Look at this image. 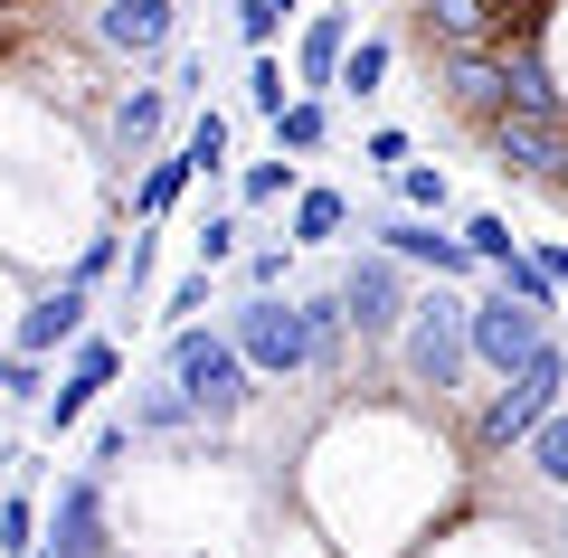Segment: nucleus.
<instances>
[{"label":"nucleus","mask_w":568,"mask_h":558,"mask_svg":"<svg viewBox=\"0 0 568 558\" xmlns=\"http://www.w3.org/2000/svg\"><path fill=\"white\" fill-rule=\"evenodd\" d=\"M323 142H332V104H323V95H294V104H284V114H275V152L313 161V152H323Z\"/></svg>","instance_id":"obj_20"},{"label":"nucleus","mask_w":568,"mask_h":558,"mask_svg":"<svg viewBox=\"0 0 568 558\" xmlns=\"http://www.w3.org/2000/svg\"><path fill=\"white\" fill-rule=\"evenodd\" d=\"M559 388H568V351H559V341H540V359H530V369H511V379L493 388L474 445H484V455H521V445L559 417Z\"/></svg>","instance_id":"obj_3"},{"label":"nucleus","mask_w":568,"mask_h":558,"mask_svg":"<svg viewBox=\"0 0 568 558\" xmlns=\"http://www.w3.org/2000/svg\"><path fill=\"white\" fill-rule=\"evenodd\" d=\"M332 294H342V322H351L361 341H398L407 313H417V284H407V265L379 256V246H361V256L332 275Z\"/></svg>","instance_id":"obj_5"},{"label":"nucleus","mask_w":568,"mask_h":558,"mask_svg":"<svg viewBox=\"0 0 568 558\" xmlns=\"http://www.w3.org/2000/svg\"><path fill=\"white\" fill-rule=\"evenodd\" d=\"M436 77H446V104H455L465 123H503V114H511V67H503V48L436 58Z\"/></svg>","instance_id":"obj_13"},{"label":"nucleus","mask_w":568,"mask_h":558,"mask_svg":"<svg viewBox=\"0 0 568 558\" xmlns=\"http://www.w3.org/2000/svg\"><path fill=\"white\" fill-rule=\"evenodd\" d=\"M493 284H503L511 303H530V313H540V322H559V284L540 275V256H530V246H521V256H511V265H503V275H493Z\"/></svg>","instance_id":"obj_27"},{"label":"nucleus","mask_w":568,"mask_h":558,"mask_svg":"<svg viewBox=\"0 0 568 558\" xmlns=\"http://www.w3.org/2000/svg\"><path fill=\"white\" fill-rule=\"evenodd\" d=\"M398 209H407V219H446V209H455V180L436 171V161H407V171H398Z\"/></svg>","instance_id":"obj_26"},{"label":"nucleus","mask_w":568,"mask_h":558,"mask_svg":"<svg viewBox=\"0 0 568 558\" xmlns=\"http://www.w3.org/2000/svg\"><path fill=\"white\" fill-rule=\"evenodd\" d=\"M342 227H351V200L323 190V180H304V190H294V227H284V246H332Z\"/></svg>","instance_id":"obj_17"},{"label":"nucleus","mask_w":568,"mask_h":558,"mask_svg":"<svg viewBox=\"0 0 568 558\" xmlns=\"http://www.w3.org/2000/svg\"><path fill=\"white\" fill-rule=\"evenodd\" d=\"M85 322H95V294L58 275V284H48V294H39V303H29V313H20V322H10V351H20V359L77 351V341H85Z\"/></svg>","instance_id":"obj_10"},{"label":"nucleus","mask_w":568,"mask_h":558,"mask_svg":"<svg viewBox=\"0 0 568 558\" xmlns=\"http://www.w3.org/2000/svg\"><path fill=\"white\" fill-rule=\"evenodd\" d=\"M455 237L474 246V265H484V275H503V265L521 256V237H511V219H503V209H474V219L455 227Z\"/></svg>","instance_id":"obj_25"},{"label":"nucleus","mask_w":568,"mask_h":558,"mask_svg":"<svg viewBox=\"0 0 568 558\" xmlns=\"http://www.w3.org/2000/svg\"><path fill=\"white\" fill-rule=\"evenodd\" d=\"M114 501H104V474H58L48 493V530H39V558H114Z\"/></svg>","instance_id":"obj_6"},{"label":"nucleus","mask_w":568,"mask_h":558,"mask_svg":"<svg viewBox=\"0 0 568 558\" xmlns=\"http://www.w3.org/2000/svg\"><path fill=\"white\" fill-rule=\"evenodd\" d=\"M474 303L455 294V284H436V294H417V313H407V332H398V359H407V388L417 398H465V379H474Z\"/></svg>","instance_id":"obj_2"},{"label":"nucleus","mask_w":568,"mask_h":558,"mask_svg":"<svg viewBox=\"0 0 568 558\" xmlns=\"http://www.w3.org/2000/svg\"><path fill=\"white\" fill-rule=\"evenodd\" d=\"M123 265V237H85L77 256H67V284H85V294H104V275Z\"/></svg>","instance_id":"obj_34"},{"label":"nucleus","mask_w":568,"mask_h":558,"mask_svg":"<svg viewBox=\"0 0 568 558\" xmlns=\"http://www.w3.org/2000/svg\"><path fill=\"white\" fill-rule=\"evenodd\" d=\"M181 161H190L200 180H219V171H227V114H219V104H209V114H190V133H181Z\"/></svg>","instance_id":"obj_28"},{"label":"nucleus","mask_w":568,"mask_h":558,"mask_svg":"<svg viewBox=\"0 0 568 558\" xmlns=\"http://www.w3.org/2000/svg\"><path fill=\"white\" fill-rule=\"evenodd\" d=\"M227 341H237V359L256 369V379H313L304 303H284V294H246L237 313H227Z\"/></svg>","instance_id":"obj_4"},{"label":"nucleus","mask_w":568,"mask_h":558,"mask_svg":"<svg viewBox=\"0 0 568 558\" xmlns=\"http://www.w3.org/2000/svg\"><path fill=\"white\" fill-rule=\"evenodd\" d=\"M388 67H398V48L379 39V29H369V39H351V58H342V85H332V95H351V104H369L388 85Z\"/></svg>","instance_id":"obj_21"},{"label":"nucleus","mask_w":568,"mask_h":558,"mask_svg":"<svg viewBox=\"0 0 568 558\" xmlns=\"http://www.w3.org/2000/svg\"><path fill=\"white\" fill-rule=\"evenodd\" d=\"M0 407H48V359H0Z\"/></svg>","instance_id":"obj_33"},{"label":"nucleus","mask_w":568,"mask_h":558,"mask_svg":"<svg viewBox=\"0 0 568 558\" xmlns=\"http://www.w3.org/2000/svg\"><path fill=\"white\" fill-rule=\"evenodd\" d=\"M114 379H123V341H114V332H85L77 351H67L58 388H48L39 426H48V436H77V426H85V407H95V388H114Z\"/></svg>","instance_id":"obj_8"},{"label":"nucleus","mask_w":568,"mask_h":558,"mask_svg":"<svg viewBox=\"0 0 568 558\" xmlns=\"http://www.w3.org/2000/svg\"><path fill=\"white\" fill-rule=\"evenodd\" d=\"M162 123H171V85H133V95L114 104V152H123V161L152 152V142H162Z\"/></svg>","instance_id":"obj_18"},{"label":"nucleus","mask_w":568,"mask_h":558,"mask_svg":"<svg viewBox=\"0 0 568 558\" xmlns=\"http://www.w3.org/2000/svg\"><path fill=\"white\" fill-rule=\"evenodd\" d=\"M294 190H304V180H294V161H284V152H265V161H246V171H237V209H284Z\"/></svg>","instance_id":"obj_24"},{"label":"nucleus","mask_w":568,"mask_h":558,"mask_svg":"<svg viewBox=\"0 0 568 558\" xmlns=\"http://www.w3.org/2000/svg\"><path fill=\"white\" fill-rule=\"evenodd\" d=\"M200 303H209V265H190V275H181V284H171V294H162V322H171V332H181V322L200 313Z\"/></svg>","instance_id":"obj_37"},{"label":"nucleus","mask_w":568,"mask_h":558,"mask_svg":"<svg viewBox=\"0 0 568 558\" xmlns=\"http://www.w3.org/2000/svg\"><path fill=\"white\" fill-rule=\"evenodd\" d=\"M304 332H313V379H332L342 369V351H351V322H342V294H304Z\"/></svg>","instance_id":"obj_19"},{"label":"nucleus","mask_w":568,"mask_h":558,"mask_svg":"<svg viewBox=\"0 0 568 558\" xmlns=\"http://www.w3.org/2000/svg\"><path fill=\"white\" fill-rule=\"evenodd\" d=\"M133 445H142V436H133V417H104V426H95V445H85V474H123V455H133Z\"/></svg>","instance_id":"obj_35"},{"label":"nucleus","mask_w":568,"mask_h":558,"mask_svg":"<svg viewBox=\"0 0 568 558\" xmlns=\"http://www.w3.org/2000/svg\"><path fill=\"white\" fill-rule=\"evenodd\" d=\"M237 237H246V219L237 209H200V227H190V246H200V265L219 275V265H237Z\"/></svg>","instance_id":"obj_29"},{"label":"nucleus","mask_w":568,"mask_h":558,"mask_svg":"<svg viewBox=\"0 0 568 558\" xmlns=\"http://www.w3.org/2000/svg\"><path fill=\"white\" fill-rule=\"evenodd\" d=\"M294 10H304V0H237V39H246V58H265V48H275V29L294 20Z\"/></svg>","instance_id":"obj_32"},{"label":"nucleus","mask_w":568,"mask_h":558,"mask_svg":"<svg viewBox=\"0 0 568 558\" xmlns=\"http://www.w3.org/2000/svg\"><path fill=\"white\" fill-rule=\"evenodd\" d=\"M474 369H493V379H511V369H530V359H540V341H549V322L530 313V303H511L503 284H493V294H474Z\"/></svg>","instance_id":"obj_7"},{"label":"nucleus","mask_w":568,"mask_h":558,"mask_svg":"<svg viewBox=\"0 0 568 558\" xmlns=\"http://www.w3.org/2000/svg\"><path fill=\"white\" fill-rule=\"evenodd\" d=\"M351 58V10H313L304 39H294V95H332Z\"/></svg>","instance_id":"obj_14"},{"label":"nucleus","mask_w":568,"mask_h":558,"mask_svg":"<svg viewBox=\"0 0 568 558\" xmlns=\"http://www.w3.org/2000/svg\"><path fill=\"white\" fill-rule=\"evenodd\" d=\"M426 39H436V58H465V48H493V29H503V0H417Z\"/></svg>","instance_id":"obj_15"},{"label":"nucleus","mask_w":568,"mask_h":558,"mask_svg":"<svg viewBox=\"0 0 568 558\" xmlns=\"http://www.w3.org/2000/svg\"><path fill=\"white\" fill-rule=\"evenodd\" d=\"M162 379L190 398L200 436H209V426H237L246 398H256V369L237 359V341H227V332H200V322H181V332L162 341Z\"/></svg>","instance_id":"obj_1"},{"label":"nucleus","mask_w":568,"mask_h":558,"mask_svg":"<svg viewBox=\"0 0 568 558\" xmlns=\"http://www.w3.org/2000/svg\"><path fill=\"white\" fill-rule=\"evenodd\" d=\"M530 256H540V275L559 284V303H568V246H530Z\"/></svg>","instance_id":"obj_39"},{"label":"nucleus","mask_w":568,"mask_h":558,"mask_svg":"<svg viewBox=\"0 0 568 558\" xmlns=\"http://www.w3.org/2000/svg\"><path fill=\"white\" fill-rule=\"evenodd\" d=\"M484 152H493V171H511V180H568V114L559 123L503 114V123H484Z\"/></svg>","instance_id":"obj_11"},{"label":"nucleus","mask_w":568,"mask_h":558,"mask_svg":"<svg viewBox=\"0 0 568 558\" xmlns=\"http://www.w3.org/2000/svg\"><path fill=\"white\" fill-rule=\"evenodd\" d=\"M369 237H379V256H398L407 275H436V284H465V275H484L465 237H446L436 219H407V209H398V219H369Z\"/></svg>","instance_id":"obj_9"},{"label":"nucleus","mask_w":568,"mask_h":558,"mask_svg":"<svg viewBox=\"0 0 568 558\" xmlns=\"http://www.w3.org/2000/svg\"><path fill=\"white\" fill-rule=\"evenodd\" d=\"M559 539H568V511H559Z\"/></svg>","instance_id":"obj_40"},{"label":"nucleus","mask_w":568,"mask_h":558,"mask_svg":"<svg viewBox=\"0 0 568 558\" xmlns=\"http://www.w3.org/2000/svg\"><path fill=\"white\" fill-rule=\"evenodd\" d=\"M133 436H200V417H190V398H181L171 379H152V388L133 398Z\"/></svg>","instance_id":"obj_23"},{"label":"nucleus","mask_w":568,"mask_h":558,"mask_svg":"<svg viewBox=\"0 0 568 558\" xmlns=\"http://www.w3.org/2000/svg\"><path fill=\"white\" fill-rule=\"evenodd\" d=\"M237 275H246V294H275V284H284V246H256Z\"/></svg>","instance_id":"obj_38"},{"label":"nucleus","mask_w":568,"mask_h":558,"mask_svg":"<svg viewBox=\"0 0 568 558\" xmlns=\"http://www.w3.org/2000/svg\"><path fill=\"white\" fill-rule=\"evenodd\" d=\"M95 39L114 48V58L152 67L171 39H181V0H104V10H95Z\"/></svg>","instance_id":"obj_12"},{"label":"nucleus","mask_w":568,"mask_h":558,"mask_svg":"<svg viewBox=\"0 0 568 558\" xmlns=\"http://www.w3.org/2000/svg\"><path fill=\"white\" fill-rule=\"evenodd\" d=\"M39 530H48V501L29 493H0V558H39Z\"/></svg>","instance_id":"obj_22"},{"label":"nucleus","mask_w":568,"mask_h":558,"mask_svg":"<svg viewBox=\"0 0 568 558\" xmlns=\"http://www.w3.org/2000/svg\"><path fill=\"white\" fill-rule=\"evenodd\" d=\"M361 152H369V161H379V171H388V180H398V171H407V161H417V142H407V133H398V123H369V142H361Z\"/></svg>","instance_id":"obj_36"},{"label":"nucleus","mask_w":568,"mask_h":558,"mask_svg":"<svg viewBox=\"0 0 568 558\" xmlns=\"http://www.w3.org/2000/svg\"><path fill=\"white\" fill-rule=\"evenodd\" d=\"M246 104H256L265 123H275L284 104H294V77H284V58H275V48H265V58H246Z\"/></svg>","instance_id":"obj_31"},{"label":"nucleus","mask_w":568,"mask_h":558,"mask_svg":"<svg viewBox=\"0 0 568 558\" xmlns=\"http://www.w3.org/2000/svg\"><path fill=\"white\" fill-rule=\"evenodd\" d=\"M521 464H530V474H540V483H549V493H568V407H559V417H549V426H540V436H530V445H521Z\"/></svg>","instance_id":"obj_30"},{"label":"nucleus","mask_w":568,"mask_h":558,"mask_svg":"<svg viewBox=\"0 0 568 558\" xmlns=\"http://www.w3.org/2000/svg\"><path fill=\"white\" fill-rule=\"evenodd\" d=\"M190 180H200V171H190L181 152H152V161H142V190H133V227H162L171 209L190 200Z\"/></svg>","instance_id":"obj_16"}]
</instances>
